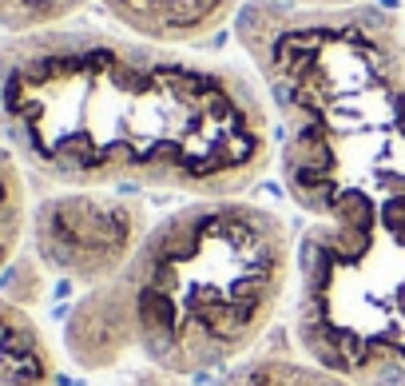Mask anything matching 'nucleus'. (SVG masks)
Wrapping results in <instances>:
<instances>
[{
    "mask_svg": "<svg viewBox=\"0 0 405 386\" xmlns=\"http://www.w3.org/2000/svg\"><path fill=\"white\" fill-rule=\"evenodd\" d=\"M148 231V212L120 191L64 187L32 207L28 239L56 279L96 291L127 271Z\"/></svg>",
    "mask_w": 405,
    "mask_h": 386,
    "instance_id": "39448f33",
    "label": "nucleus"
},
{
    "mask_svg": "<svg viewBox=\"0 0 405 386\" xmlns=\"http://www.w3.org/2000/svg\"><path fill=\"white\" fill-rule=\"evenodd\" d=\"M207 386H350L346 378L330 374L298 347L283 350H250L246 359L231 362Z\"/></svg>",
    "mask_w": 405,
    "mask_h": 386,
    "instance_id": "6e6552de",
    "label": "nucleus"
},
{
    "mask_svg": "<svg viewBox=\"0 0 405 386\" xmlns=\"http://www.w3.org/2000/svg\"><path fill=\"white\" fill-rule=\"evenodd\" d=\"M28 227H32V203H28L24 163L16 160L8 144H0V275L20 255Z\"/></svg>",
    "mask_w": 405,
    "mask_h": 386,
    "instance_id": "1a4fd4ad",
    "label": "nucleus"
},
{
    "mask_svg": "<svg viewBox=\"0 0 405 386\" xmlns=\"http://www.w3.org/2000/svg\"><path fill=\"white\" fill-rule=\"evenodd\" d=\"M283 4H298V8H354V4H369V0H283Z\"/></svg>",
    "mask_w": 405,
    "mask_h": 386,
    "instance_id": "9b49d317",
    "label": "nucleus"
},
{
    "mask_svg": "<svg viewBox=\"0 0 405 386\" xmlns=\"http://www.w3.org/2000/svg\"><path fill=\"white\" fill-rule=\"evenodd\" d=\"M108 16L135 36L159 44H203L219 28L234 25L246 0H99Z\"/></svg>",
    "mask_w": 405,
    "mask_h": 386,
    "instance_id": "423d86ee",
    "label": "nucleus"
},
{
    "mask_svg": "<svg viewBox=\"0 0 405 386\" xmlns=\"http://www.w3.org/2000/svg\"><path fill=\"white\" fill-rule=\"evenodd\" d=\"M80 8H87V0H0V32L20 36L36 28L68 25Z\"/></svg>",
    "mask_w": 405,
    "mask_h": 386,
    "instance_id": "9d476101",
    "label": "nucleus"
},
{
    "mask_svg": "<svg viewBox=\"0 0 405 386\" xmlns=\"http://www.w3.org/2000/svg\"><path fill=\"white\" fill-rule=\"evenodd\" d=\"M402 4H405V0H402Z\"/></svg>",
    "mask_w": 405,
    "mask_h": 386,
    "instance_id": "f8f14e48",
    "label": "nucleus"
},
{
    "mask_svg": "<svg viewBox=\"0 0 405 386\" xmlns=\"http://www.w3.org/2000/svg\"><path fill=\"white\" fill-rule=\"evenodd\" d=\"M0 136L56 187L243 195L274 160L258 80L227 60L108 28H36L0 44Z\"/></svg>",
    "mask_w": 405,
    "mask_h": 386,
    "instance_id": "f257e3e1",
    "label": "nucleus"
},
{
    "mask_svg": "<svg viewBox=\"0 0 405 386\" xmlns=\"http://www.w3.org/2000/svg\"><path fill=\"white\" fill-rule=\"evenodd\" d=\"M294 347L350 386H405V243L310 219L294 247Z\"/></svg>",
    "mask_w": 405,
    "mask_h": 386,
    "instance_id": "20e7f679",
    "label": "nucleus"
},
{
    "mask_svg": "<svg viewBox=\"0 0 405 386\" xmlns=\"http://www.w3.org/2000/svg\"><path fill=\"white\" fill-rule=\"evenodd\" d=\"M0 386H60L44 326L13 299H0Z\"/></svg>",
    "mask_w": 405,
    "mask_h": 386,
    "instance_id": "0eeeda50",
    "label": "nucleus"
},
{
    "mask_svg": "<svg viewBox=\"0 0 405 386\" xmlns=\"http://www.w3.org/2000/svg\"><path fill=\"white\" fill-rule=\"evenodd\" d=\"M132 350L163 374H219L262 343L294 287L283 215L243 195L191 200L151 227L120 279Z\"/></svg>",
    "mask_w": 405,
    "mask_h": 386,
    "instance_id": "7ed1b4c3",
    "label": "nucleus"
},
{
    "mask_svg": "<svg viewBox=\"0 0 405 386\" xmlns=\"http://www.w3.org/2000/svg\"><path fill=\"white\" fill-rule=\"evenodd\" d=\"M234 36L278 124L290 203L405 243V25L378 4L246 0Z\"/></svg>",
    "mask_w": 405,
    "mask_h": 386,
    "instance_id": "f03ea898",
    "label": "nucleus"
}]
</instances>
